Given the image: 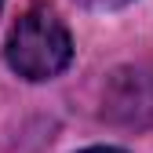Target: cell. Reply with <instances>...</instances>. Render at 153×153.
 <instances>
[{
    "mask_svg": "<svg viewBox=\"0 0 153 153\" xmlns=\"http://www.w3.org/2000/svg\"><path fill=\"white\" fill-rule=\"evenodd\" d=\"M73 62V40L62 18L36 4L15 22L7 36V66L26 80H51Z\"/></svg>",
    "mask_w": 153,
    "mask_h": 153,
    "instance_id": "obj_1",
    "label": "cell"
},
{
    "mask_svg": "<svg viewBox=\"0 0 153 153\" xmlns=\"http://www.w3.org/2000/svg\"><path fill=\"white\" fill-rule=\"evenodd\" d=\"M76 4H84L91 11H113V7H124L128 0H76Z\"/></svg>",
    "mask_w": 153,
    "mask_h": 153,
    "instance_id": "obj_2",
    "label": "cell"
},
{
    "mask_svg": "<svg viewBox=\"0 0 153 153\" xmlns=\"http://www.w3.org/2000/svg\"><path fill=\"white\" fill-rule=\"evenodd\" d=\"M80 153H124V149H117V146H91V149H80Z\"/></svg>",
    "mask_w": 153,
    "mask_h": 153,
    "instance_id": "obj_3",
    "label": "cell"
},
{
    "mask_svg": "<svg viewBox=\"0 0 153 153\" xmlns=\"http://www.w3.org/2000/svg\"><path fill=\"white\" fill-rule=\"evenodd\" d=\"M0 7H4V0H0Z\"/></svg>",
    "mask_w": 153,
    "mask_h": 153,
    "instance_id": "obj_4",
    "label": "cell"
}]
</instances>
